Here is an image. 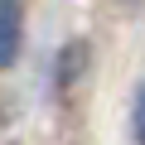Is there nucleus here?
<instances>
[{"mask_svg": "<svg viewBox=\"0 0 145 145\" xmlns=\"http://www.w3.org/2000/svg\"><path fill=\"white\" fill-rule=\"evenodd\" d=\"M131 135L135 145H145V82L135 87V102H131Z\"/></svg>", "mask_w": 145, "mask_h": 145, "instance_id": "2", "label": "nucleus"}, {"mask_svg": "<svg viewBox=\"0 0 145 145\" xmlns=\"http://www.w3.org/2000/svg\"><path fill=\"white\" fill-rule=\"evenodd\" d=\"M24 44V0H0V68H10Z\"/></svg>", "mask_w": 145, "mask_h": 145, "instance_id": "1", "label": "nucleus"}]
</instances>
